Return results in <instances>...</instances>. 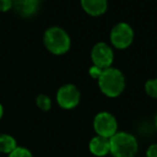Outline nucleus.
<instances>
[{"label": "nucleus", "mask_w": 157, "mask_h": 157, "mask_svg": "<svg viewBox=\"0 0 157 157\" xmlns=\"http://www.w3.org/2000/svg\"><path fill=\"white\" fill-rule=\"evenodd\" d=\"M101 71H102V70L99 69V68H98V67H96V66H94V67H92V68L90 69V74L93 76V78H99V75H100V73H101Z\"/></svg>", "instance_id": "nucleus-17"}, {"label": "nucleus", "mask_w": 157, "mask_h": 157, "mask_svg": "<svg viewBox=\"0 0 157 157\" xmlns=\"http://www.w3.org/2000/svg\"><path fill=\"white\" fill-rule=\"evenodd\" d=\"M110 153L114 157H135L138 152V142L128 132H116L110 138Z\"/></svg>", "instance_id": "nucleus-2"}, {"label": "nucleus", "mask_w": 157, "mask_h": 157, "mask_svg": "<svg viewBox=\"0 0 157 157\" xmlns=\"http://www.w3.org/2000/svg\"><path fill=\"white\" fill-rule=\"evenodd\" d=\"M57 102L63 109H73L80 102L81 94L78 90L72 84L61 86L57 92Z\"/></svg>", "instance_id": "nucleus-7"}, {"label": "nucleus", "mask_w": 157, "mask_h": 157, "mask_svg": "<svg viewBox=\"0 0 157 157\" xmlns=\"http://www.w3.org/2000/svg\"><path fill=\"white\" fill-rule=\"evenodd\" d=\"M9 157H33V156L29 150H27V148H25V147L17 146L13 152L10 153Z\"/></svg>", "instance_id": "nucleus-14"}, {"label": "nucleus", "mask_w": 157, "mask_h": 157, "mask_svg": "<svg viewBox=\"0 0 157 157\" xmlns=\"http://www.w3.org/2000/svg\"><path fill=\"white\" fill-rule=\"evenodd\" d=\"M146 157H157V144H152L146 151Z\"/></svg>", "instance_id": "nucleus-16"}, {"label": "nucleus", "mask_w": 157, "mask_h": 157, "mask_svg": "<svg viewBox=\"0 0 157 157\" xmlns=\"http://www.w3.org/2000/svg\"><path fill=\"white\" fill-rule=\"evenodd\" d=\"M94 129L100 137L110 139L117 131V122L109 112H100L95 116Z\"/></svg>", "instance_id": "nucleus-4"}, {"label": "nucleus", "mask_w": 157, "mask_h": 157, "mask_svg": "<svg viewBox=\"0 0 157 157\" xmlns=\"http://www.w3.org/2000/svg\"><path fill=\"white\" fill-rule=\"evenodd\" d=\"M44 45L52 54H65L70 48V38L60 27H51L44 33Z\"/></svg>", "instance_id": "nucleus-3"}, {"label": "nucleus", "mask_w": 157, "mask_h": 157, "mask_svg": "<svg viewBox=\"0 0 157 157\" xmlns=\"http://www.w3.org/2000/svg\"><path fill=\"white\" fill-rule=\"evenodd\" d=\"M90 151L95 156H105L108 153H110V140L100 136L94 137L90 142Z\"/></svg>", "instance_id": "nucleus-10"}, {"label": "nucleus", "mask_w": 157, "mask_h": 157, "mask_svg": "<svg viewBox=\"0 0 157 157\" xmlns=\"http://www.w3.org/2000/svg\"><path fill=\"white\" fill-rule=\"evenodd\" d=\"M92 60L94 66L105 70L110 68L113 63V51L105 42H99L92 50Z\"/></svg>", "instance_id": "nucleus-6"}, {"label": "nucleus", "mask_w": 157, "mask_h": 157, "mask_svg": "<svg viewBox=\"0 0 157 157\" xmlns=\"http://www.w3.org/2000/svg\"><path fill=\"white\" fill-rule=\"evenodd\" d=\"M111 42L116 48H127L133 41V30L126 23H120L113 27L110 35Z\"/></svg>", "instance_id": "nucleus-5"}, {"label": "nucleus", "mask_w": 157, "mask_h": 157, "mask_svg": "<svg viewBox=\"0 0 157 157\" xmlns=\"http://www.w3.org/2000/svg\"><path fill=\"white\" fill-rule=\"evenodd\" d=\"M12 9V0H0V12H7Z\"/></svg>", "instance_id": "nucleus-15"}, {"label": "nucleus", "mask_w": 157, "mask_h": 157, "mask_svg": "<svg viewBox=\"0 0 157 157\" xmlns=\"http://www.w3.org/2000/svg\"><path fill=\"white\" fill-rule=\"evenodd\" d=\"M155 126H156V129H157V114H156V117H155Z\"/></svg>", "instance_id": "nucleus-19"}, {"label": "nucleus", "mask_w": 157, "mask_h": 157, "mask_svg": "<svg viewBox=\"0 0 157 157\" xmlns=\"http://www.w3.org/2000/svg\"><path fill=\"white\" fill-rule=\"evenodd\" d=\"M145 92L152 98L157 99V78L148 80L145 83Z\"/></svg>", "instance_id": "nucleus-13"}, {"label": "nucleus", "mask_w": 157, "mask_h": 157, "mask_svg": "<svg viewBox=\"0 0 157 157\" xmlns=\"http://www.w3.org/2000/svg\"><path fill=\"white\" fill-rule=\"evenodd\" d=\"M100 90L108 97L115 98L120 96L125 88V78L123 73L115 68L102 70L98 78Z\"/></svg>", "instance_id": "nucleus-1"}, {"label": "nucleus", "mask_w": 157, "mask_h": 157, "mask_svg": "<svg viewBox=\"0 0 157 157\" xmlns=\"http://www.w3.org/2000/svg\"><path fill=\"white\" fill-rule=\"evenodd\" d=\"M39 1H42V0H39Z\"/></svg>", "instance_id": "nucleus-20"}, {"label": "nucleus", "mask_w": 157, "mask_h": 157, "mask_svg": "<svg viewBox=\"0 0 157 157\" xmlns=\"http://www.w3.org/2000/svg\"><path fill=\"white\" fill-rule=\"evenodd\" d=\"M36 102H37V105L42 111H48V110L51 109V105H52L51 99L48 98L46 95H43V94L39 95V96L37 97Z\"/></svg>", "instance_id": "nucleus-12"}, {"label": "nucleus", "mask_w": 157, "mask_h": 157, "mask_svg": "<svg viewBox=\"0 0 157 157\" xmlns=\"http://www.w3.org/2000/svg\"><path fill=\"white\" fill-rule=\"evenodd\" d=\"M17 147L16 141L10 135H0V152L5 154H10Z\"/></svg>", "instance_id": "nucleus-11"}, {"label": "nucleus", "mask_w": 157, "mask_h": 157, "mask_svg": "<svg viewBox=\"0 0 157 157\" xmlns=\"http://www.w3.org/2000/svg\"><path fill=\"white\" fill-rule=\"evenodd\" d=\"M2 115H3V107H2V105L0 103V120H1Z\"/></svg>", "instance_id": "nucleus-18"}, {"label": "nucleus", "mask_w": 157, "mask_h": 157, "mask_svg": "<svg viewBox=\"0 0 157 157\" xmlns=\"http://www.w3.org/2000/svg\"><path fill=\"white\" fill-rule=\"evenodd\" d=\"M12 8L22 17H30L39 8V0H12Z\"/></svg>", "instance_id": "nucleus-8"}, {"label": "nucleus", "mask_w": 157, "mask_h": 157, "mask_svg": "<svg viewBox=\"0 0 157 157\" xmlns=\"http://www.w3.org/2000/svg\"><path fill=\"white\" fill-rule=\"evenodd\" d=\"M82 8L92 16H100L107 11L108 0H81Z\"/></svg>", "instance_id": "nucleus-9"}]
</instances>
